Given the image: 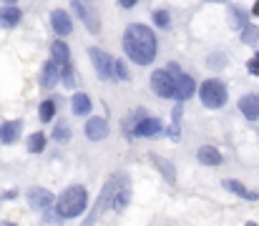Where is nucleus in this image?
Here are the masks:
<instances>
[{
    "label": "nucleus",
    "mask_w": 259,
    "mask_h": 226,
    "mask_svg": "<svg viewBox=\"0 0 259 226\" xmlns=\"http://www.w3.org/2000/svg\"><path fill=\"white\" fill-rule=\"evenodd\" d=\"M156 35L149 25L143 23H131L126 28V35H124V51L126 56L138 63V65H149L154 58H156Z\"/></svg>",
    "instance_id": "f257e3e1"
},
{
    "label": "nucleus",
    "mask_w": 259,
    "mask_h": 226,
    "mask_svg": "<svg viewBox=\"0 0 259 226\" xmlns=\"http://www.w3.org/2000/svg\"><path fill=\"white\" fill-rule=\"evenodd\" d=\"M86 201H88V194L83 186H70L58 196L56 201V211L61 214V219H73L78 216L83 209H86Z\"/></svg>",
    "instance_id": "f03ea898"
},
{
    "label": "nucleus",
    "mask_w": 259,
    "mask_h": 226,
    "mask_svg": "<svg viewBox=\"0 0 259 226\" xmlns=\"http://www.w3.org/2000/svg\"><path fill=\"white\" fill-rule=\"evenodd\" d=\"M199 98H201V103L206 108H221V106L227 103V86L221 83V81H216V78H209V81L201 83Z\"/></svg>",
    "instance_id": "7ed1b4c3"
},
{
    "label": "nucleus",
    "mask_w": 259,
    "mask_h": 226,
    "mask_svg": "<svg viewBox=\"0 0 259 226\" xmlns=\"http://www.w3.org/2000/svg\"><path fill=\"white\" fill-rule=\"evenodd\" d=\"M166 70L171 73V81H174V98H176V101H187V98H192L194 91H196V83H194L184 70H179L176 63H169Z\"/></svg>",
    "instance_id": "20e7f679"
},
{
    "label": "nucleus",
    "mask_w": 259,
    "mask_h": 226,
    "mask_svg": "<svg viewBox=\"0 0 259 226\" xmlns=\"http://www.w3.org/2000/svg\"><path fill=\"white\" fill-rule=\"evenodd\" d=\"M131 201V183L126 178V173L114 176V196H111V209L114 211H124Z\"/></svg>",
    "instance_id": "39448f33"
},
{
    "label": "nucleus",
    "mask_w": 259,
    "mask_h": 226,
    "mask_svg": "<svg viewBox=\"0 0 259 226\" xmlns=\"http://www.w3.org/2000/svg\"><path fill=\"white\" fill-rule=\"evenodd\" d=\"M88 56H91V60H93V65H96V70H98V75L103 81L116 78V75H114V58H111L108 53H103L101 48H91Z\"/></svg>",
    "instance_id": "423d86ee"
},
{
    "label": "nucleus",
    "mask_w": 259,
    "mask_h": 226,
    "mask_svg": "<svg viewBox=\"0 0 259 226\" xmlns=\"http://www.w3.org/2000/svg\"><path fill=\"white\" fill-rule=\"evenodd\" d=\"M151 88L159 98H174V81L169 70H154L151 73Z\"/></svg>",
    "instance_id": "0eeeda50"
},
{
    "label": "nucleus",
    "mask_w": 259,
    "mask_h": 226,
    "mask_svg": "<svg viewBox=\"0 0 259 226\" xmlns=\"http://www.w3.org/2000/svg\"><path fill=\"white\" fill-rule=\"evenodd\" d=\"M70 3H73V8L78 10L81 20L86 23V28H88L91 33H101V20H98V15L91 10V3H81V0H70Z\"/></svg>",
    "instance_id": "6e6552de"
},
{
    "label": "nucleus",
    "mask_w": 259,
    "mask_h": 226,
    "mask_svg": "<svg viewBox=\"0 0 259 226\" xmlns=\"http://www.w3.org/2000/svg\"><path fill=\"white\" fill-rule=\"evenodd\" d=\"M161 131H164V123L159 118H151V116H141L133 126L136 136H159Z\"/></svg>",
    "instance_id": "1a4fd4ad"
},
{
    "label": "nucleus",
    "mask_w": 259,
    "mask_h": 226,
    "mask_svg": "<svg viewBox=\"0 0 259 226\" xmlns=\"http://www.w3.org/2000/svg\"><path fill=\"white\" fill-rule=\"evenodd\" d=\"M239 111L244 113V118L257 121V118H259V96H257V93L242 96V101H239Z\"/></svg>",
    "instance_id": "9d476101"
},
{
    "label": "nucleus",
    "mask_w": 259,
    "mask_h": 226,
    "mask_svg": "<svg viewBox=\"0 0 259 226\" xmlns=\"http://www.w3.org/2000/svg\"><path fill=\"white\" fill-rule=\"evenodd\" d=\"M28 201H30V206H33V209L43 211V209H48V206L53 204V194H51V191H46V188H33V191L28 194Z\"/></svg>",
    "instance_id": "9b49d317"
},
{
    "label": "nucleus",
    "mask_w": 259,
    "mask_h": 226,
    "mask_svg": "<svg viewBox=\"0 0 259 226\" xmlns=\"http://www.w3.org/2000/svg\"><path fill=\"white\" fill-rule=\"evenodd\" d=\"M51 23H53V30H56L58 35H68V33L73 30L70 15H68L65 10H53V15H51Z\"/></svg>",
    "instance_id": "f8f14e48"
},
{
    "label": "nucleus",
    "mask_w": 259,
    "mask_h": 226,
    "mask_svg": "<svg viewBox=\"0 0 259 226\" xmlns=\"http://www.w3.org/2000/svg\"><path fill=\"white\" fill-rule=\"evenodd\" d=\"M86 136H88L91 141H103V138L108 136V123H106L103 118H91V121L86 123Z\"/></svg>",
    "instance_id": "ddd939ff"
},
{
    "label": "nucleus",
    "mask_w": 259,
    "mask_h": 226,
    "mask_svg": "<svg viewBox=\"0 0 259 226\" xmlns=\"http://www.w3.org/2000/svg\"><path fill=\"white\" fill-rule=\"evenodd\" d=\"M20 128H23L20 121H8V123H3V126H0V143H13V141H18Z\"/></svg>",
    "instance_id": "4468645a"
},
{
    "label": "nucleus",
    "mask_w": 259,
    "mask_h": 226,
    "mask_svg": "<svg viewBox=\"0 0 259 226\" xmlns=\"http://www.w3.org/2000/svg\"><path fill=\"white\" fill-rule=\"evenodd\" d=\"M58 73H61V65H58L56 60H48V63L43 65V75H41V83H43V88H53V86H56V81H58Z\"/></svg>",
    "instance_id": "2eb2a0df"
},
{
    "label": "nucleus",
    "mask_w": 259,
    "mask_h": 226,
    "mask_svg": "<svg viewBox=\"0 0 259 226\" xmlns=\"http://www.w3.org/2000/svg\"><path fill=\"white\" fill-rule=\"evenodd\" d=\"M196 159L204 164V166H219L221 164V154L214 148V146H204L196 151Z\"/></svg>",
    "instance_id": "dca6fc26"
},
{
    "label": "nucleus",
    "mask_w": 259,
    "mask_h": 226,
    "mask_svg": "<svg viewBox=\"0 0 259 226\" xmlns=\"http://www.w3.org/2000/svg\"><path fill=\"white\" fill-rule=\"evenodd\" d=\"M224 188H229L232 194H237V196H242V199H247V201H257V199H259V194L249 191L247 186H242V183L234 181V178H227V181H224Z\"/></svg>",
    "instance_id": "f3484780"
},
{
    "label": "nucleus",
    "mask_w": 259,
    "mask_h": 226,
    "mask_svg": "<svg viewBox=\"0 0 259 226\" xmlns=\"http://www.w3.org/2000/svg\"><path fill=\"white\" fill-rule=\"evenodd\" d=\"M70 106H73V113H76V116H86V113H91V98L86 93H76L70 98Z\"/></svg>",
    "instance_id": "a211bd4d"
},
{
    "label": "nucleus",
    "mask_w": 259,
    "mask_h": 226,
    "mask_svg": "<svg viewBox=\"0 0 259 226\" xmlns=\"http://www.w3.org/2000/svg\"><path fill=\"white\" fill-rule=\"evenodd\" d=\"M20 23V10L18 8H3L0 10V25L3 28H15Z\"/></svg>",
    "instance_id": "6ab92c4d"
},
{
    "label": "nucleus",
    "mask_w": 259,
    "mask_h": 226,
    "mask_svg": "<svg viewBox=\"0 0 259 226\" xmlns=\"http://www.w3.org/2000/svg\"><path fill=\"white\" fill-rule=\"evenodd\" d=\"M51 51H53V60H56L58 65H63V63H70V51H68V46H65V43L56 41Z\"/></svg>",
    "instance_id": "aec40b11"
},
{
    "label": "nucleus",
    "mask_w": 259,
    "mask_h": 226,
    "mask_svg": "<svg viewBox=\"0 0 259 226\" xmlns=\"http://www.w3.org/2000/svg\"><path fill=\"white\" fill-rule=\"evenodd\" d=\"M43 148H46V136L43 133H33L28 138V151H30V154H41Z\"/></svg>",
    "instance_id": "412c9836"
},
{
    "label": "nucleus",
    "mask_w": 259,
    "mask_h": 226,
    "mask_svg": "<svg viewBox=\"0 0 259 226\" xmlns=\"http://www.w3.org/2000/svg\"><path fill=\"white\" fill-rule=\"evenodd\" d=\"M151 161L156 164V169H161V173L166 176V181H174L176 176H174V166L166 161V159H161V156H151Z\"/></svg>",
    "instance_id": "4be33fe9"
},
{
    "label": "nucleus",
    "mask_w": 259,
    "mask_h": 226,
    "mask_svg": "<svg viewBox=\"0 0 259 226\" xmlns=\"http://www.w3.org/2000/svg\"><path fill=\"white\" fill-rule=\"evenodd\" d=\"M257 41H259V28H254V25H244V28H242V43L254 46Z\"/></svg>",
    "instance_id": "5701e85b"
},
{
    "label": "nucleus",
    "mask_w": 259,
    "mask_h": 226,
    "mask_svg": "<svg viewBox=\"0 0 259 226\" xmlns=\"http://www.w3.org/2000/svg\"><path fill=\"white\" fill-rule=\"evenodd\" d=\"M58 75H61V81H63L68 88H73V86H76V75H73V68H70V63H63Z\"/></svg>",
    "instance_id": "b1692460"
},
{
    "label": "nucleus",
    "mask_w": 259,
    "mask_h": 226,
    "mask_svg": "<svg viewBox=\"0 0 259 226\" xmlns=\"http://www.w3.org/2000/svg\"><path fill=\"white\" fill-rule=\"evenodd\" d=\"M229 23H232L234 30H242V28L247 25V18H244V13H242L239 8H232V10H229Z\"/></svg>",
    "instance_id": "393cba45"
},
{
    "label": "nucleus",
    "mask_w": 259,
    "mask_h": 226,
    "mask_svg": "<svg viewBox=\"0 0 259 226\" xmlns=\"http://www.w3.org/2000/svg\"><path fill=\"white\" fill-rule=\"evenodd\" d=\"M53 116H56V103L53 101H43L41 103V121L48 123V121H53Z\"/></svg>",
    "instance_id": "a878e982"
},
{
    "label": "nucleus",
    "mask_w": 259,
    "mask_h": 226,
    "mask_svg": "<svg viewBox=\"0 0 259 226\" xmlns=\"http://www.w3.org/2000/svg\"><path fill=\"white\" fill-rule=\"evenodd\" d=\"M154 23H156L159 28H169L171 18H169V13H166V10H156V13H154Z\"/></svg>",
    "instance_id": "bb28decb"
},
{
    "label": "nucleus",
    "mask_w": 259,
    "mask_h": 226,
    "mask_svg": "<svg viewBox=\"0 0 259 226\" xmlns=\"http://www.w3.org/2000/svg\"><path fill=\"white\" fill-rule=\"evenodd\" d=\"M53 136H56L58 141H68V138H70V131H68V126L61 121V123H56V131H53Z\"/></svg>",
    "instance_id": "cd10ccee"
},
{
    "label": "nucleus",
    "mask_w": 259,
    "mask_h": 226,
    "mask_svg": "<svg viewBox=\"0 0 259 226\" xmlns=\"http://www.w3.org/2000/svg\"><path fill=\"white\" fill-rule=\"evenodd\" d=\"M114 75H119L121 81L129 78V70H126V63L124 60H114Z\"/></svg>",
    "instance_id": "c85d7f7f"
},
{
    "label": "nucleus",
    "mask_w": 259,
    "mask_h": 226,
    "mask_svg": "<svg viewBox=\"0 0 259 226\" xmlns=\"http://www.w3.org/2000/svg\"><path fill=\"white\" fill-rule=\"evenodd\" d=\"M247 70H249L252 75H259V53H257V56L247 63Z\"/></svg>",
    "instance_id": "c756f323"
},
{
    "label": "nucleus",
    "mask_w": 259,
    "mask_h": 226,
    "mask_svg": "<svg viewBox=\"0 0 259 226\" xmlns=\"http://www.w3.org/2000/svg\"><path fill=\"white\" fill-rule=\"evenodd\" d=\"M119 3H121L124 8H133V5L138 3V0H119Z\"/></svg>",
    "instance_id": "7c9ffc66"
},
{
    "label": "nucleus",
    "mask_w": 259,
    "mask_h": 226,
    "mask_svg": "<svg viewBox=\"0 0 259 226\" xmlns=\"http://www.w3.org/2000/svg\"><path fill=\"white\" fill-rule=\"evenodd\" d=\"M252 13H254V15H259V0H257V3L252 5Z\"/></svg>",
    "instance_id": "2f4dec72"
},
{
    "label": "nucleus",
    "mask_w": 259,
    "mask_h": 226,
    "mask_svg": "<svg viewBox=\"0 0 259 226\" xmlns=\"http://www.w3.org/2000/svg\"><path fill=\"white\" fill-rule=\"evenodd\" d=\"M5 3H15V0H5Z\"/></svg>",
    "instance_id": "473e14b6"
},
{
    "label": "nucleus",
    "mask_w": 259,
    "mask_h": 226,
    "mask_svg": "<svg viewBox=\"0 0 259 226\" xmlns=\"http://www.w3.org/2000/svg\"><path fill=\"white\" fill-rule=\"evenodd\" d=\"M81 3H91V0H81Z\"/></svg>",
    "instance_id": "72a5a7b5"
}]
</instances>
